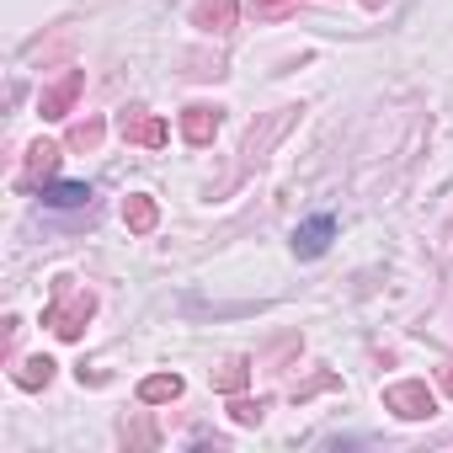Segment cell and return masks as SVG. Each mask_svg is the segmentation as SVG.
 <instances>
[{
    "instance_id": "cell-9",
    "label": "cell",
    "mask_w": 453,
    "mask_h": 453,
    "mask_svg": "<svg viewBox=\"0 0 453 453\" xmlns=\"http://www.w3.org/2000/svg\"><path fill=\"white\" fill-rule=\"evenodd\" d=\"M155 219H160V208H155V197H144V192H134L128 203H123V224L134 235H150L155 230Z\"/></svg>"
},
{
    "instance_id": "cell-8",
    "label": "cell",
    "mask_w": 453,
    "mask_h": 453,
    "mask_svg": "<svg viewBox=\"0 0 453 453\" xmlns=\"http://www.w3.org/2000/svg\"><path fill=\"white\" fill-rule=\"evenodd\" d=\"M219 134V107H187L181 112V139L187 144H213Z\"/></svg>"
},
{
    "instance_id": "cell-1",
    "label": "cell",
    "mask_w": 453,
    "mask_h": 453,
    "mask_svg": "<svg viewBox=\"0 0 453 453\" xmlns=\"http://www.w3.org/2000/svg\"><path fill=\"white\" fill-rule=\"evenodd\" d=\"M91 315H96V294H91V288H75V278H54V299H49V310H43V326H49L59 342H81Z\"/></svg>"
},
{
    "instance_id": "cell-11",
    "label": "cell",
    "mask_w": 453,
    "mask_h": 453,
    "mask_svg": "<svg viewBox=\"0 0 453 453\" xmlns=\"http://www.w3.org/2000/svg\"><path fill=\"white\" fill-rule=\"evenodd\" d=\"M139 400L144 405H165V400H181V373H150L139 384Z\"/></svg>"
},
{
    "instance_id": "cell-16",
    "label": "cell",
    "mask_w": 453,
    "mask_h": 453,
    "mask_svg": "<svg viewBox=\"0 0 453 453\" xmlns=\"http://www.w3.org/2000/svg\"><path fill=\"white\" fill-rule=\"evenodd\" d=\"M442 389H448V395H453V368H442Z\"/></svg>"
},
{
    "instance_id": "cell-3",
    "label": "cell",
    "mask_w": 453,
    "mask_h": 453,
    "mask_svg": "<svg viewBox=\"0 0 453 453\" xmlns=\"http://www.w3.org/2000/svg\"><path fill=\"white\" fill-rule=\"evenodd\" d=\"M81 86H86V70H65L54 86H43V96H38V112H43V118H70V107H75Z\"/></svg>"
},
{
    "instance_id": "cell-10",
    "label": "cell",
    "mask_w": 453,
    "mask_h": 453,
    "mask_svg": "<svg viewBox=\"0 0 453 453\" xmlns=\"http://www.w3.org/2000/svg\"><path fill=\"white\" fill-rule=\"evenodd\" d=\"M246 384H251V363H246V357H230V363L213 368V389H219V395H241Z\"/></svg>"
},
{
    "instance_id": "cell-14",
    "label": "cell",
    "mask_w": 453,
    "mask_h": 453,
    "mask_svg": "<svg viewBox=\"0 0 453 453\" xmlns=\"http://www.w3.org/2000/svg\"><path fill=\"white\" fill-rule=\"evenodd\" d=\"M102 134H107V128H102L96 118H86V123H75V128H70V150H96V144H102Z\"/></svg>"
},
{
    "instance_id": "cell-15",
    "label": "cell",
    "mask_w": 453,
    "mask_h": 453,
    "mask_svg": "<svg viewBox=\"0 0 453 453\" xmlns=\"http://www.w3.org/2000/svg\"><path fill=\"white\" fill-rule=\"evenodd\" d=\"M262 411H267V400H241V395L230 400V416H235L241 426H257V421H262Z\"/></svg>"
},
{
    "instance_id": "cell-4",
    "label": "cell",
    "mask_w": 453,
    "mask_h": 453,
    "mask_svg": "<svg viewBox=\"0 0 453 453\" xmlns=\"http://www.w3.org/2000/svg\"><path fill=\"white\" fill-rule=\"evenodd\" d=\"M118 134H123L128 144H144V150H165V144H171V128H165L160 118H150V112H123V118H118Z\"/></svg>"
},
{
    "instance_id": "cell-2",
    "label": "cell",
    "mask_w": 453,
    "mask_h": 453,
    "mask_svg": "<svg viewBox=\"0 0 453 453\" xmlns=\"http://www.w3.org/2000/svg\"><path fill=\"white\" fill-rule=\"evenodd\" d=\"M384 411H395V416H405V421H426V416L437 411V395H432L421 379H405V384H389V389H384Z\"/></svg>"
},
{
    "instance_id": "cell-17",
    "label": "cell",
    "mask_w": 453,
    "mask_h": 453,
    "mask_svg": "<svg viewBox=\"0 0 453 453\" xmlns=\"http://www.w3.org/2000/svg\"><path fill=\"white\" fill-rule=\"evenodd\" d=\"M363 6H368V12H379V6H384V0H363Z\"/></svg>"
},
{
    "instance_id": "cell-18",
    "label": "cell",
    "mask_w": 453,
    "mask_h": 453,
    "mask_svg": "<svg viewBox=\"0 0 453 453\" xmlns=\"http://www.w3.org/2000/svg\"><path fill=\"white\" fill-rule=\"evenodd\" d=\"M267 6H273V0H267Z\"/></svg>"
},
{
    "instance_id": "cell-5",
    "label": "cell",
    "mask_w": 453,
    "mask_h": 453,
    "mask_svg": "<svg viewBox=\"0 0 453 453\" xmlns=\"http://www.w3.org/2000/svg\"><path fill=\"white\" fill-rule=\"evenodd\" d=\"M331 235H336V219L331 213H315V219H304L299 230H294V251L299 257H320L331 246Z\"/></svg>"
},
{
    "instance_id": "cell-13",
    "label": "cell",
    "mask_w": 453,
    "mask_h": 453,
    "mask_svg": "<svg viewBox=\"0 0 453 453\" xmlns=\"http://www.w3.org/2000/svg\"><path fill=\"white\" fill-rule=\"evenodd\" d=\"M54 379V357H27L22 368H17V384L22 389H38V384H49Z\"/></svg>"
},
{
    "instance_id": "cell-6",
    "label": "cell",
    "mask_w": 453,
    "mask_h": 453,
    "mask_svg": "<svg viewBox=\"0 0 453 453\" xmlns=\"http://www.w3.org/2000/svg\"><path fill=\"white\" fill-rule=\"evenodd\" d=\"M235 17H241V0H203V6L192 12V22H197L203 33H230Z\"/></svg>"
},
{
    "instance_id": "cell-12",
    "label": "cell",
    "mask_w": 453,
    "mask_h": 453,
    "mask_svg": "<svg viewBox=\"0 0 453 453\" xmlns=\"http://www.w3.org/2000/svg\"><path fill=\"white\" fill-rule=\"evenodd\" d=\"M86 197H91L86 181H49L43 187V203H54V208H81Z\"/></svg>"
},
{
    "instance_id": "cell-7",
    "label": "cell",
    "mask_w": 453,
    "mask_h": 453,
    "mask_svg": "<svg viewBox=\"0 0 453 453\" xmlns=\"http://www.w3.org/2000/svg\"><path fill=\"white\" fill-rule=\"evenodd\" d=\"M54 165H59V144H49V139H38V144L27 150V171H22V187H49V176H54Z\"/></svg>"
}]
</instances>
